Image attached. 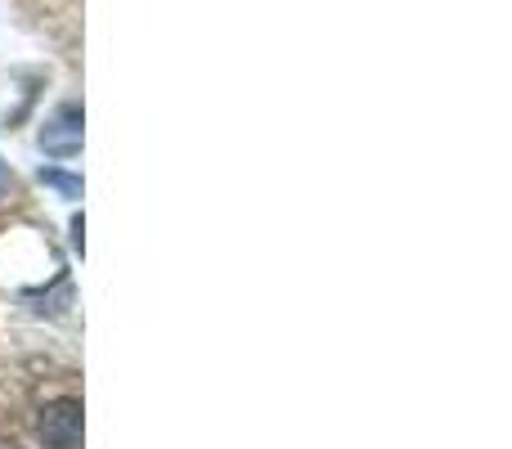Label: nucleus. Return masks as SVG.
<instances>
[{"mask_svg": "<svg viewBox=\"0 0 512 449\" xmlns=\"http://www.w3.org/2000/svg\"><path fill=\"white\" fill-rule=\"evenodd\" d=\"M41 149L50 158H72L81 153V108L77 104H63L50 122L41 126Z\"/></svg>", "mask_w": 512, "mask_h": 449, "instance_id": "f03ea898", "label": "nucleus"}, {"mask_svg": "<svg viewBox=\"0 0 512 449\" xmlns=\"http://www.w3.org/2000/svg\"><path fill=\"white\" fill-rule=\"evenodd\" d=\"M41 185L59 189L63 198H81V180L77 176H63V171H41Z\"/></svg>", "mask_w": 512, "mask_h": 449, "instance_id": "7ed1b4c3", "label": "nucleus"}, {"mask_svg": "<svg viewBox=\"0 0 512 449\" xmlns=\"http://www.w3.org/2000/svg\"><path fill=\"white\" fill-rule=\"evenodd\" d=\"M36 436L45 449H81V405L77 400H54L36 418Z\"/></svg>", "mask_w": 512, "mask_h": 449, "instance_id": "f257e3e1", "label": "nucleus"}, {"mask_svg": "<svg viewBox=\"0 0 512 449\" xmlns=\"http://www.w3.org/2000/svg\"><path fill=\"white\" fill-rule=\"evenodd\" d=\"M9 194H14V171H9L5 158H0V203H5Z\"/></svg>", "mask_w": 512, "mask_h": 449, "instance_id": "20e7f679", "label": "nucleus"}, {"mask_svg": "<svg viewBox=\"0 0 512 449\" xmlns=\"http://www.w3.org/2000/svg\"><path fill=\"white\" fill-rule=\"evenodd\" d=\"M0 449H18V445H0Z\"/></svg>", "mask_w": 512, "mask_h": 449, "instance_id": "39448f33", "label": "nucleus"}]
</instances>
